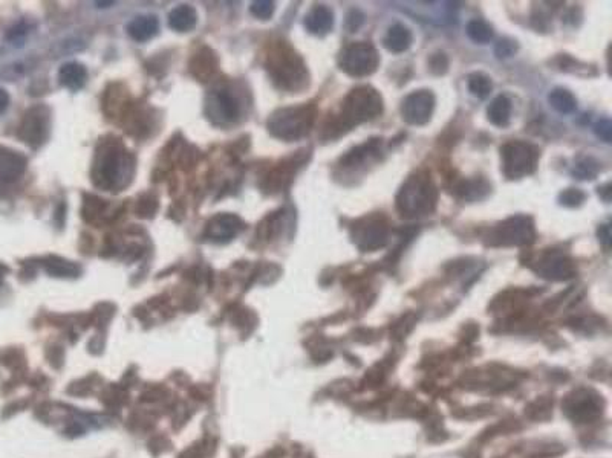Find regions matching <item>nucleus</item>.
Wrapping results in <instances>:
<instances>
[{
	"mask_svg": "<svg viewBox=\"0 0 612 458\" xmlns=\"http://www.w3.org/2000/svg\"><path fill=\"white\" fill-rule=\"evenodd\" d=\"M490 190V185H487L484 180H464L458 187V191L461 198L464 199H479L482 194Z\"/></svg>",
	"mask_w": 612,
	"mask_h": 458,
	"instance_id": "nucleus-27",
	"label": "nucleus"
},
{
	"mask_svg": "<svg viewBox=\"0 0 612 458\" xmlns=\"http://www.w3.org/2000/svg\"><path fill=\"white\" fill-rule=\"evenodd\" d=\"M388 225L380 219H375V217L361 222L353 228L352 231L353 243H356L363 253H372V250L383 248L388 243Z\"/></svg>",
	"mask_w": 612,
	"mask_h": 458,
	"instance_id": "nucleus-11",
	"label": "nucleus"
},
{
	"mask_svg": "<svg viewBox=\"0 0 612 458\" xmlns=\"http://www.w3.org/2000/svg\"><path fill=\"white\" fill-rule=\"evenodd\" d=\"M127 170V156L118 146H106L96 156L94 166L95 183L101 188L112 190L120 185Z\"/></svg>",
	"mask_w": 612,
	"mask_h": 458,
	"instance_id": "nucleus-6",
	"label": "nucleus"
},
{
	"mask_svg": "<svg viewBox=\"0 0 612 458\" xmlns=\"http://www.w3.org/2000/svg\"><path fill=\"white\" fill-rule=\"evenodd\" d=\"M26 170V158L20 153L0 147V180L14 182L24 176Z\"/></svg>",
	"mask_w": 612,
	"mask_h": 458,
	"instance_id": "nucleus-15",
	"label": "nucleus"
},
{
	"mask_svg": "<svg viewBox=\"0 0 612 458\" xmlns=\"http://www.w3.org/2000/svg\"><path fill=\"white\" fill-rule=\"evenodd\" d=\"M6 272H8V269L4 265H0V285H2V281H4V277H5Z\"/></svg>",
	"mask_w": 612,
	"mask_h": 458,
	"instance_id": "nucleus-37",
	"label": "nucleus"
},
{
	"mask_svg": "<svg viewBox=\"0 0 612 458\" xmlns=\"http://www.w3.org/2000/svg\"><path fill=\"white\" fill-rule=\"evenodd\" d=\"M594 130H596V135L600 139H603L605 143H611L612 141V124H611L609 119H602V121L596 124Z\"/></svg>",
	"mask_w": 612,
	"mask_h": 458,
	"instance_id": "nucleus-33",
	"label": "nucleus"
},
{
	"mask_svg": "<svg viewBox=\"0 0 612 458\" xmlns=\"http://www.w3.org/2000/svg\"><path fill=\"white\" fill-rule=\"evenodd\" d=\"M467 86H468V91L471 92V95H475L476 98H481V100L487 98L493 91V83L490 80V76L486 73H482V72L470 73L468 78H467Z\"/></svg>",
	"mask_w": 612,
	"mask_h": 458,
	"instance_id": "nucleus-25",
	"label": "nucleus"
},
{
	"mask_svg": "<svg viewBox=\"0 0 612 458\" xmlns=\"http://www.w3.org/2000/svg\"><path fill=\"white\" fill-rule=\"evenodd\" d=\"M218 71V58L209 48L201 49L190 61V72L199 81H209Z\"/></svg>",
	"mask_w": 612,
	"mask_h": 458,
	"instance_id": "nucleus-17",
	"label": "nucleus"
},
{
	"mask_svg": "<svg viewBox=\"0 0 612 458\" xmlns=\"http://www.w3.org/2000/svg\"><path fill=\"white\" fill-rule=\"evenodd\" d=\"M363 14L358 13V11H351L348 16V28L352 31H356L361 24H363Z\"/></svg>",
	"mask_w": 612,
	"mask_h": 458,
	"instance_id": "nucleus-35",
	"label": "nucleus"
},
{
	"mask_svg": "<svg viewBox=\"0 0 612 458\" xmlns=\"http://www.w3.org/2000/svg\"><path fill=\"white\" fill-rule=\"evenodd\" d=\"M511 100L507 95H499L487 108L488 121L496 127H507L511 119Z\"/></svg>",
	"mask_w": 612,
	"mask_h": 458,
	"instance_id": "nucleus-22",
	"label": "nucleus"
},
{
	"mask_svg": "<svg viewBox=\"0 0 612 458\" xmlns=\"http://www.w3.org/2000/svg\"><path fill=\"white\" fill-rule=\"evenodd\" d=\"M428 66H431V71L433 73L443 75V73L447 72L448 60H447V57L444 56L443 52H438V54H433V56L431 57V60H428Z\"/></svg>",
	"mask_w": 612,
	"mask_h": 458,
	"instance_id": "nucleus-32",
	"label": "nucleus"
},
{
	"mask_svg": "<svg viewBox=\"0 0 612 458\" xmlns=\"http://www.w3.org/2000/svg\"><path fill=\"white\" fill-rule=\"evenodd\" d=\"M8 104H9V95H8V92L4 91V89H0V115H2L6 111Z\"/></svg>",
	"mask_w": 612,
	"mask_h": 458,
	"instance_id": "nucleus-36",
	"label": "nucleus"
},
{
	"mask_svg": "<svg viewBox=\"0 0 612 458\" xmlns=\"http://www.w3.org/2000/svg\"><path fill=\"white\" fill-rule=\"evenodd\" d=\"M45 270L49 275L60 278H74L80 275V268L74 261L61 257H48L45 260Z\"/></svg>",
	"mask_w": 612,
	"mask_h": 458,
	"instance_id": "nucleus-23",
	"label": "nucleus"
},
{
	"mask_svg": "<svg viewBox=\"0 0 612 458\" xmlns=\"http://www.w3.org/2000/svg\"><path fill=\"white\" fill-rule=\"evenodd\" d=\"M585 199H586V194L577 188H568L561 194V203L565 206H570V208L582 205Z\"/></svg>",
	"mask_w": 612,
	"mask_h": 458,
	"instance_id": "nucleus-30",
	"label": "nucleus"
},
{
	"mask_svg": "<svg viewBox=\"0 0 612 458\" xmlns=\"http://www.w3.org/2000/svg\"><path fill=\"white\" fill-rule=\"evenodd\" d=\"M268 72L277 87L285 91H300L308 86V71L304 60L291 48L279 46L268 57Z\"/></svg>",
	"mask_w": 612,
	"mask_h": 458,
	"instance_id": "nucleus-2",
	"label": "nucleus"
},
{
	"mask_svg": "<svg viewBox=\"0 0 612 458\" xmlns=\"http://www.w3.org/2000/svg\"><path fill=\"white\" fill-rule=\"evenodd\" d=\"M467 36L479 45H484L493 39V29L484 20H471L467 25Z\"/></svg>",
	"mask_w": 612,
	"mask_h": 458,
	"instance_id": "nucleus-26",
	"label": "nucleus"
},
{
	"mask_svg": "<svg viewBox=\"0 0 612 458\" xmlns=\"http://www.w3.org/2000/svg\"><path fill=\"white\" fill-rule=\"evenodd\" d=\"M502 171L511 180L534 173L539 162V148L523 141H511L501 148Z\"/></svg>",
	"mask_w": 612,
	"mask_h": 458,
	"instance_id": "nucleus-5",
	"label": "nucleus"
},
{
	"mask_svg": "<svg viewBox=\"0 0 612 458\" xmlns=\"http://www.w3.org/2000/svg\"><path fill=\"white\" fill-rule=\"evenodd\" d=\"M274 9V2H270V0H257V2L251 4L250 13L261 20H268L273 17Z\"/></svg>",
	"mask_w": 612,
	"mask_h": 458,
	"instance_id": "nucleus-29",
	"label": "nucleus"
},
{
	"mask_svg": "<svg viewBox=\"0 0 612 458\" xmlns=\"http://www.w3.org/2000/svg\"><path fill=\"white\" fill-rule=\"evenodd\" d=\"M158 20L154 16H139L135 17L131 24L127 25V32L131 39L135 41H147L156 36L158 32Z\"/></svg>",
	"mask_w": 612,
	"mask_h": 458,
	"instance_id": "nucleus-19",
	"label": "nucleus"
},
{
	"mask_svg": "<svg viewBox=\"0 0 612 458\" xmlns=\"http://www.w3.org/2000/svg\"><path fill=\"white\" fill-rule=\"evenodd\" d=\"M518 51V43L511 39H502L496 45V56L501 58H507L514 56V52Z\"/></svg>",
	"mask_w": 612,
	"mask_h": 458,
	"instance_id": "nucleus-31",
	"label": "nucleus"
},
{
	"mask_svg": "<svg viewBox=\"0 0 612 458\" xmlns=\"http://www.w3.org/2000/svg\"><path fill=\"white\" fill-rule=\"evenodd\" d=\"M383 41H384V46L388 51H391L393 54H401L412 46L413 36H412V32L409 28L401 25V24H396V25L389 28L388 34H386Z\"/></svg>",
	"mask_w": 612,
	"mask_h": 458,
	"instance_id": "nucleus-18",
	"label": "nucleus"
},
{
	"mask_svg": "<svg viewBox=\"0 0 612 458\" xmlns=\"http://www.w3.org/2000/svg\"><path fill=\"white\" fill-rule=\"evenodd\" d=\"M600 171V163L593 158H583L577 162L574 174L578 179H594Z\"/></svg>",
	"mask_w": 612,
	"mask_h": 458,
	"instance_id": "nucleus-28",
	"label": "nucleus"
},
{
	"mask_svg": "<svg viewBox=\"0 0 612 458\" xmlns=\"http://www.w3.org/2000/svg\"><path fill=\"white\" fill-rule=\"evenodd\" d=\"M548 101L554 111H557L559 113H565V115L573 113L577 108L576 96L570 91L562 89V87H557V89L550 92Z\"/></svg>",
	"mask_w": 612,
	"mask_h": 458,
	"instance_id": "nucleus-24",
	"label": "nucleus"
},
{
	"mask_svg": "<svg viewBox=\"0 0 612 458\" xmlns=\"http://www.w3.org/2000/svg\"><path fill=\"white\" fill-rule=\"evenodd\" d=\"M539 274L548 280H568L574 277L576 268L571 258L562 254H550L539 261Z\"/></svg>",
	"mask_w": 612,
	"mask_h": 458,
	"instance_id": "nucleus-14",
	"label": "nucleus"
},
{
	"mask_svg": "<svg viewBox=\"0 0 612 458\" xmlns=\"http://www.w3.org/2000/svg\"><path fill=\"white\" fill-rule=\"evenodd\" d=\"M49 108L45 106H36L25 113L20 124L19 136L32 148H39L46 143L49 135Z\"/></svg>",
	"mask_w": 612,
	"mask_h": 458,
	"instance_id": "nucleus-9",
	"label": "nucleus"
},
{
	"mask_svg": "<svg viewBox=\"0 0 612 458\" xmlns=\"http://www.w3.org/2000/svg\"><path fill=\"white\" fill-rule=\"evenodd\" d=\"M96 5H100V6H109V5H114V2H96Z\"/></svg>",
	"mask_w": 612,
	"mask_h": 458,
	"instance_id": "nucleus-38",
	"label": "nucleus"
},
{
	"mask_svg": "<svg viewBox=\"0 0 612 458\" xmlns=\"http://www.w3.org/2000/svg\"><path fill=\"white\" fill-rule=\"evenodd\" d=\"M435 96L431 91H416L407 95L401 104V116L407 124L424 126L432 119Z\"/></svg>",
	"mask_w": 612,
	"mask_h": 458,
	"instance_id": "nucleus-10",
	"label": "nucleus"
},
{
	"mask_svg": "<svg viewBox=\"0 0 612 458\" xmlns=\"http://www.w3.org/2000/svg\"><path fill=\"white\" fill-rule=\"evenodd\" d=\"M196 11L189 5H179L170 11L169 26L178 32H187L196 26Z\"/></svg>",
	"mask_w": 612,
	"mask_h": 458,
	"instance_id": "nucleus-21",
	"label": "nucleus"
},
{
	"mask_svg": "<svg viewBox=\"0 0 612 458\" xmlns=\"http://www.w3.org/2000/svg\"><path fill=\"white\" fill-rule=\"evenodd\" d=\"M438 203V190L431 176L416 173L404 182L396 195V210L406 219H416L432 214Z\"/></svg>",
	"mask_w": 612,
	"mask_h": 458,
	"instance_id": "nucleus-1",
	"label": "nucleus"
},
{
	"mask_svg": "<svg viewBox=\"0 0 612 458\" xmlns=\"http://www.w3.org/2000/svg\"><path fill=\"white\" fill-rule=\"evenodd\" d=\"M207 113L214 123H231L239 116V104L229 91H216L207 100Z\"/></svg>",
	"mask_w": 612,
	"mask_h": 458,
	"instance_id": "nucleus-13",
	"label": "nucleus"
},
{
	"mask_svg": "<svg viewBox=\"0 0 612 458\" xmlns=\"http://www.w3.org/2000/svg\"><path fill=\"white\" fill-rule=\"evenodd\" d=\"M316 119L314 106H297L281 108L271 115L268 130L274 138L282 141H297L304 138Z\"/></svg>",
	"mask_w": 612,
	"mask_h": 458,
	"instance_id": "nucleus-4",
	"label": "nucleus"
},
{
	"mask_svg": "<svg viewBox=\"0 0 612 458\" xmlns=\"http://www.w3.org/2000/svg\"><path fill=\"white\" fill-rule=\"evenodd\" d=\"M60 83L69 91H80L88 80V72L80 63H66L59 71Z\"/></svg>",
	"mask_w": 612,
	"mask_h": 458,
	"instance_id": "nucleus-20",
	"label": "nucleus"
},
{
	"mask_svg": "<svg viewBox=\"0 0 612 458\" xmlns=\"http://www.w3.org/2000/svg\"><path fill=\"white\" fill-rule=\"evenodd\" d=\"M598 240H600V243H602L606 249H609V246H611V242H612V238H611V226H609V223H606V225H602L598 228Z\"/></svg>",
	"mask_w": 612,
	"mask_h": 458,
	"instance_id": "nucleus-34",
	"label": "nucleus"
},
{
	"mask_svg": "<svg viewBox=\"0 0 612 458\" xmlns=\"http://www.w3.org/2000/svg\"><path fill=\"white\" fill-rule=\"evenodd\" d=\"M338 64L343 72L360 78V76L372 75L378 69L380 54L371 43H352L341 51Z\"/></svg>",
	"mask_w": 612,
	"mask_h": 458,
	"instance_id": "nucleus-7",
	"label": "nucleus"
},
{
	"mask_svg": "<svg viewBox=\"0 0 612 458\" xmlns=\"http://www.w3.org/2000/svg\"><path fill=\"white\" fill-rule=\"evenodd\" d=\"M536 228L527 215H514L499 223L493 233V240L502 246H525L534 242Z\"/></svg>",
	"mask_w": 612,
	"mask_h": 458,
	"instance_id": "nucleus-8",
	"label": "nucleus"
},
{
	"mask_svg": "<svg viewBox=\"0 0 612 458\" xmlns=\"http://www.w3.org/2000/svg\"><path fill=\"white\" fill-rule=\"evenodd\" d=\"M244 229V220L234 214H218L209 222L206 238L213 243H227Z\"/></svg>",
	"mask_w": 612,
	"mask_h": 458,
	"instance_id": "nucleus-12",
	"label": "nucleus"
},
{
	"mask_svg": "<svg viewBox=\"0 0 612 458\" xmlns=\"http://www.w3.org/2000/svg\"><path fill=\"white\" fill-rule=\"evenodd\" d=\"M383 112V98L371 86H358L352 89L343 101L341 123L351 128L361 123L371 121Z\"/></svg>",
	"mask_w": 612,
	"mask_h": 458,
	"instance_id": "nucleus-3",
	"label": "nucleus"
},
{
	"mask_svg": "<svg viewBox=\"0 0 612 458\" xmlns=\"http://www.w3.org/2000/svg\"><path fill=\"white\" fill-rule=\"evenodd\" d=\"M305 28L316 36H323L334 26V14L325 5H317L305 16Z\"/></svg>",
	"mask_w": 612,
	"mask_h": 458,
	"instance_id": "nucleus-16",
	"label": "nucleus"
}]
</instances>
